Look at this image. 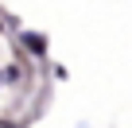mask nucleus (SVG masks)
<instances>
[{
  "label": "nucleus",
  "mask_w": 132,
  "mask_h": 128,
  "mask_svg": "<svg viewBox=\"0 0 132 128\" xmlns=\"http://www.w3.org/2000/svg\"><path fill=\"white\" fill-rule=\"evenodd\" d=\"M23 78H27V74H23V66H16V62H8V66L0 70V82H4V89H8V86H12V89H16V86H23Z\"/></svg>",
  "instance_id": "2"
},
{
  "label": "nucleus",
  "mask_w": 132,
  "mask_h": 128,
  "mask_svg": "<svg viewBox=\"0 0 132 128\" xmlns=\"http://www.w3.org/2000/svg\"><path fill=\"white\" fill-rule=\"evenodd\" d=\"M16 43H20V50H23L27 58H35V62H47V58H51V35H47V31L16 27Z\"/></svg>",
  "instance_id": "1"
},
{
  "label": "nucleus",
  "mask_w": 132,
  "mask_h": 128,
  "mask_svg": "<svg viewBox=\"0 0 132 128\" xmlns=\"http://www.w3.org/2000/svg\"><path fill=\"white\" fill-rule=\"evenodd\" d=\"M0 31H8V27H4V12H0Z\"/></svg>",
  "instance_id": "4"
},
{
  "label": "nucleus",
  "mask_w": 132,
  "mask_h": 128,
  "mask_svg": "<svg viewBox=\"0 0 132 128\" xmlns=\"http://www.w3.org/2000/svg\"><path fill=\"white\" fill-rule=\"evenodd\" d=\"M0 128H20V124H8V120H4V116H0Z\"/></svg>",
  "instance_id": "3"
},
{
  "label": "nucleus",
  "mask_w": 132,
  "mask_h": 128,
  "mask_svg": "<svg viewBox=\"0 0 132 128\" xmlns=\"http://www.w3.org/2000/svg\"><path fill=\"white\" fill-rule=\"evenodd\" d=\"M0 89H4V82H0Z\"/></svg>",
  "instance_id": "5"
}]
</instances>
